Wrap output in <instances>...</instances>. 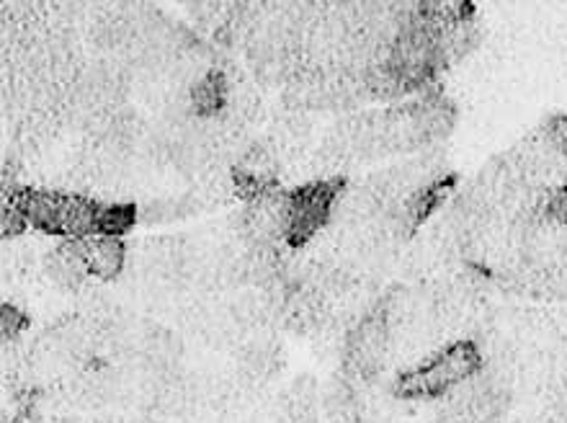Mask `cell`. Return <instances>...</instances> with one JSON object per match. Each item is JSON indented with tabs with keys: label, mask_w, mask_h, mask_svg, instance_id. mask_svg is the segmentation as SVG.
<instances>
[{
	"label": "cell",
	"mask_w": 567,
	"mask_h": 423,
	"mask_svg": "<svg viewBox=\"0 0 567 423\" xmlns=\"http://www.w3.org/2000/svg\"><path fill=\"white\" fill-rule=\"evenodd\" d=\"M11 199L29 227L62 240H81L89 235H116L122 238L140 219L137 205H112L65 189L16 186L3 194Z\"/></svg>",
	"instance_id": "obj_1"
},
{
	"label": "cell",
	"mask_w": 567,
	"mask_h": 423,
	"mask_svg": "<svg viewBox=\"0 0 567 423\" xmlns=\"http://www.w3.org/2000/svg\"><path fill=\"white\" fill-rule=\"evenodd\" d=\"M460 109L439 89L372 112L377 161L436 151L452 135Z\"/></svg>",
	"instance_id": "obj_2"
},
{
	"label": "cell",
	"mask_w": 567,
	"mask_h": 423,
	"mask_svg": "<svg viewBox=\"0 0 567 423\" xmlns=\"http://www.w3.org/2000/svg\"><path fill=\"white\" fill-rule=\"evenodd\" d=\"M485 367L477 339H456L433 351L411 370L398 372L390 382L392 395L403 403H441L454 390L475 380Z\"/></svg>",
	"instance_id": "obj_3"
},
{
	"label": "cell",
	"mask_w": 567,
	"mask_h": 423,
	"mask_svg": "<svg viewBox=\"0 0 567 423\" xmlns=\"http://www.w3.org/2000/svg\"><path fill=\"white\" fill-rule=\"evenodd\" d=\"M392 364V333L382 297L357 326L346 333L341 349V370L353 385L369 388L382 380Z\"/></svg>",
	"instance_id": "obj_4"
},
{
	"label": "cell",
	"mask_w": 567,
	"mask_h": 423,
	"mask_svg": "<svg viewBox=\"0 0 567 423\" xmlns=\"http://www.w3.org/2000/svg\"><path fill=\"white\" fill-rule=\"evenodd\" d=\"M346 186H349L346 178H312L289 189L284 243L291 250H305L328 230Z\"/></svg>",
	"instance_id": "obj_5"
},
{
	"label": "cell",
	"mask_w": 567,
	"mask_h": 423,
	"mask_svg": "<svg viewBox=\"0 0 567 423\" xmlns=\"http://www.w3.org/2000/svg\"><path fill=\"white\" fill-rule=\"evenodd\" d=\"M287 194L289 189H274L243 205L235 217V230L246 246H279L287 235Z\"/></svg>",
	"instance_id": "obj_6"
},
{
	"label": "cell",
	"mask_w": 567,
	"mask_h": 423,
	"mask_svg": "<svg viewBox=\"0 0 567 423\" xmlns=\"http://www.w3.org/2000/svg\"><path fill=\"white\" fill-rule=\"evenodd\" d=\"M281 174L284 168L279 158L274 155V151L264 143V140H254V145H250L230 168L235 194H238L243 205L250 199L261 197V194L279 189Z\"/></svg>",
	"instance_id": "obj_7"
},
{
	"label": "cell",
	"mask_w": 567,
	"mask_h": 423,
	"mask_svg": "<svg viewBox=\"0 0 567 423\" xmlns=\"http://www.w3.org/2000/svg\"><path fill=\"white\" fill-rule=\"evenodd\" d=\"M264 143L271 147L274 155H277L281 168L297 163L307 153V147L312 143V122L310 114L291 112V109L284 106L281 112L274 116L269 124V135L264 137Z\"/></svg>",
	"instance_id": "obj_8"
},
{
	"label": "cell",
	"mask_w": 567,
	"mask_h": 423,
	"mask_svg": "<svg viewBox=\"0 0 567 423\" xmlns=\"http://www.w3.org/2000/svg\"><path fill=\"white\" fill-rule=\"evenodd\" d=\"M78 254L83 256L93 281H114L124 277L130 266V246L116 235H89L73 240Z\"/></svg>",
	"instance_id": "obj_9"
},
{
	"label": "cell",
	"mask_w": 567,
	"mask_h": 423,
	"mask_svg": "<svg viewBox=\"0 0 567 423\" xmlns=\"http://www.w3.org/2000/svg\"><path fill=\"white\" fill-rule=\"evenodd\" d=\"M42 269L52 285L68 289V292L81 295L93 285L89 266H85L83 256L78 254L73 240H62L58 246L47 248V254L42 256Z\"/></svg>",
	"instance_id": "obj_10"
},
{
	"label": "cell",
	"mask_w": 567,
	"mask_h": 423,
	"mask_svg": "<svg viewBox=\"0 0 567 423\" xmlns=\"http://www.w3.org/2000/svg\"><path fill=\"white\" fill-rule=\"evenodd\" d=\"M322 421L326 423H369L364 411V393L349 378L330 380L322 390Z\"/></svg>",
	"instance_id": "obj_11"
},
{
	"label": "cell",
	"mask_w": 567,
	"mask_h": 423,
	"mask_svg": "<svg viewBox=\"0 0 567 423\" xmlns=\"http://www.w3.org/2000/svg\"><path fill=\"white\" fill-rule=\"evenodd\" d=\"M140 209V219L147 225H168V223H181V219L192 217L199 212V202L194 199L192 192L184 194H161V197L145 199Z\"/></svg>",
	"instance_id": "obj_12"
},
{
	"label": "cell",
	"mask_w": 567,
	"mask_h": 423,
	"mask_svg": "<svg viewBox=\"0 0 567 423\" xmlns=\"http://www.w3.org/2000/svg\"><path fill=\"white\" fill-rule=\"evenodd\" d=\"M27 326H29L27 312H23L19 305L3 302V308H0V328H3V343L21 341V333L27 331Z\"/></svg>",
	"instance_id": "obj_13"
},
{
	"label": "cell",
	"mask_w": 567,
	"mask_h": 423,
	"mask_svg": "<svg viewBox=\"0 0 567 423\" xmlns=\"http://www.w3.org/2000/svg\"><path fill=\"white\" fill-rule=\"evenodd\" d=\"M539 132L547 137V143L555 147L557 155L567 163V112L549 114L547 120L539 124Z\"/></svg>",
	"instance_id": "obj_14"
},
{
	"label": "cell",
	"mask_w": 567,
	"mask_h": 423,
	"mask_svg": "<svg viewBox=\"0 0 567 423\" xmlns=\"http://www.w3.org/2000/svg\"><path fill=\"white\" fill-rule=\"evenodd\" d=\"M27 230H29L27 217L21 215V209L16 207L11 199L3 197V243L19 240Z\"/></svg>",
	"instance_id": "obj_15"
}]
</instances>
